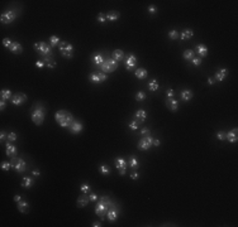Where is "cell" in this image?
<instances>
[{
  "label": "cell",
  "instance_id": "4316f807",
  "mask_svg": "<svg viewBox=\"0 0 238 227\" xmlns=\"http://www.w3.org/2000/svg\"><path fill=\"white\" fill-rule=\"evenodd\" d=\"M147 75H148V72H147V70L146 68H137L136 71H134V76L137 77V78H139V79H144L147 77Z\"/></svg>",
  "mask_w": 238,
  "mask_h": 227
},
{
  "label": "cell",
  "instance_id": "d6986e66",
  "mask_svg": "<svg viewBox=\"0 0 238 227\" xmlns=\"http://www.w3.org/2000/svg\"><path fill=\"white\" fill-rule=\"evenodd\" d=\"M198 57H200V58H204L208 56V47L204 46V44H199V46H196L195 47V51H194Z\"/></svg>",
  "mask_w": 238,
  "mask_h": 227
},
{
  "label": "cell",
  "instance_id": "e575fe53",
  "mask_svg": "<svg viewBox=\"0 0 238 227\" xmlns=\"http://www.w3.org/2000/svg\"><path fill=\"white\" fill-rule=\"evenodd\" d=\"M158 87H160V85H158V82H157V79H156V78H152L151 81L148 82V90H150V91L155 92V91L158 90Z\"/></svg>",
  "mask_w": 238,
  "mask_h": 227
},
{
  "label": "cell",
  "instance_id": "d590c367",
  "mask_svg": "<svg viewBox=\"0 0 238 227\" xmlns=\"http://www.w3.org/2000/svg\"><path fill=\"white\" fill-rule=\"evenodd\" d=\"M60 43H61V39L57 35H51L49 37V46L51 47H57V46H60Z\"/></svg>",
  "mask_w": 238,
  "mask_h": 227
},
{
  "label": "cell",
  "instance_id": "7dc6e473",
  "mask_svg": "<svg viewBox=\"0 0 238 227\" xmlns=\"http://www.w3.org/2000/svg\"><path fill=\"white\" fill-rule=\"evenodd\" d=\"M141 135H142V136H148V135H151V130H150L148 128H142V129H141Z\"/></svg>",
  "mask_w": 238,
  "mask_h": 227
},
{
  "label": "cell",
  "instance_id": "9f6ffc18",
  "mask_svg": "<svg viewBox=\"0 0 238 227\" xmlns=\"http://www.w3.org/2000/svg\"><path fill=\"white\" fill-rule=\"evenodd\" d=\"M5 106H6V101H4V100H2V102H0V110H2V111H4V109H5Z\"/></svg>",
  "mask_w": 238,
  "mask_h": 227
},
{
  "label": "cell",
  "instance_id": "277c9868",
  "mask_svg": "<svg viewBox=\"0 0 238 227\" xmlns=\"http://www.w3.org/2000/svg\"><path fill=\"white\" fill-rule=\"evenodd\" d=\"M34 51L37 53H39L42 57H47V56H52V47L49 44H47L46 42H37L33 46Z\"/></svg>",
  "mask_w": 238,
  "mask_h": 227
},
{
  "label": "cell",
  "instance_id": "6f0895ef",
  "mask_svg": "<svg viewBox=\"0 0 238 227\" xmlns=\"http://www.w3.org/2000/svg\"><path fill=\"white\" fill-rule=\"evenodd\" d=\"M167 97H174V90L172 88H170V90H167Z\"/></svg>",
  "mask_w": 238,
  "mask_h": 227
},
{
  "label": "cell",
  "instance_id": "e0dca14e",
  "mask_svg": "<svg viewBox=\"0 0 238 227\" xmlns=\"http://www.w3.org/2000/svg\"><path fill=\"white\" fill-rule=\"evenodd\" d=\"M89 202H90L89 193H83L80 197L77 198V201H76V203H77V207H79V208H84L86 205H89Z\"/></svg>",
  "mask_w": 238,
  "mask_h": 227
},
{
  "label": "cell",
  "instance_id": "9a60e30c",
  "mask_svg": "<svg viewBox=\"0 0 238 227\" xmlns=\"http://www.w3.org/2000/svg\"><path fill=\"white\" fill-rule=\"evenodd\" d=\"M166 107L170 110V111H177V109H179V101L176 100V99H174V97H167V100H166Z\"/></svg>",
  "mask_w": 238,
  "mask_h": 227
},
{
  "label": "cell",
  "instance_id": "7a4b0ae2",
  "mask_svg": "<svg viewBox=\"0 0 238 227\" xmlns=\"http://www.w3.org/2000/svg\"><path fill=\"white\" fill-rule=\"evenodd\" d=\"M46 116V107L42 103H36L31 110V119L36 125H42Z\"/></svg>",
  "mask_w": 238,
  "mask_h": 227
},
{
  "label": "cell",
  "instance_id": "816d5d0a",
  "mask_svg": "<svg viewBox=\"0 0 238 227\" xmlns=\"http://www.w3.org/2000/svg\"><path fill=\"white\" fill-rule=\"evenodd\" d=\"M11 43H13V42L10 41L9 38H4V39H3V46H4V47H6V48H9Z\"/></svg>",
  "mask_w": 238,
  "mask_h": 227
},
{
  "label": "cell",
  "instance_id": "7bdbcfd3",
  "mask_svg": "<svg viewBox=\"0 0 238 227\" xmlns=\"http://www.w3.org/2000/svg\"><path fill=\"white\" fill-rule=\"evenodd\" d=\"M136 100L137 101H143V100H146V93H144L143 91H138L136 93Z\"/></svg>",
  "mask_w": 238,
  "mask_h": 227
},
{
  "label": "cell",
  "instance_id": "484cf974",
  "mask_svg": "<svg viewBox=\"0 0 238 227\" xmlns=\"http://www.w3.org/2000/svg\"><path fill=\"white\" fill-rule=\"evenodd\" d=\"M112 58L115 59L117 62L123 61V58H124V52H123L122 49H115V51L112 53Z\"/></svg>",
  "mask_w": 238,
  "mask_h": 227
},
{
  "label": "cell",
  "instance_id": "7402d4cb",
  "mask_svg": "<svg viewBox=\"0 0 238 227\" xmlns=\"http://www.w3.org/2000/svg\"><path fill=\"white\" fill-rule=\"evenodd\" d=\"M8 49H9L11 53H14V55H20V53H23V47H22V44L18 43V42H13Z\"/></svg>",
  "mask_w": 238,
  "mask_h": 227
},
{
  "label": "cell",
  "instance_id": "f907efd6",
  "mask_svg": "<svg viewBox=\"0 0 238 227\" xmlns=\"http://www.w3.org/2000/svg\"><path fill=\"white\" fill-rule=\"evenodd\" d=\"M147 10H148L150 14H156V13H157V6H155V5H150V6L147 8Z\"/></svg>",
  "mask_w": 238,
  "mask_h": 227
},
{
  "label": "cell",
  "instance_id": "f35d334b",
  "mask_svg": "<svg viewBox=\"0 0 238 227\" xmlns=\"http://www.w3.org/2000/svg\"><path fill=\"white\" fill-rule=\"evenodd\" d=\"M168 38H170V39H172V41H176V39L180 38V32H177L176 29L170 30V32H168Z\"/></svg>",
  "mask_w": 238,
  "mask_h": 227
},
{
  "label": "cell",
  "instance_id": "2e32d148",
  "mask_svg": "<svg viewBox=\"0 0 238 227\" xmlns=\"http://www.w3.org/2000/svg\"><path fill=\"white\" fill-rule=\"evenodd\" d=\"M137 64V57L134 55H129L127 58H125V68L128 71H132Z\"/></svg>",
  "mask_w": 238,
  "mask_h": 227
},
{
  "label": "cell",
  "instance_id": "60d3db41",
  "mask_svg": "<svg viewBox=\"0 0 238 227\" xmlns=\"http://www.w3.org/2000/svg\"><path fill=\"white\" fill-rule=\"evenodd\" d=\"M128 126H129V129H130V130L136 131V130H138V129H139V123L137 121V120H133V121H130V123L128 124Z\"/></svg>",
  "mask_w": 238,
  "mask_h": 227
},
{
  "label": "cell",
  "instance_id": "603a6c76",
  "mask_svg": "<svg viewBox=\"0 0 238 227\" xmlns=\"http://www.w3.org/2000/svg\"><path fill=\"white\" fill-rule=\"evenodd\" d=\"M180 95H181V100H182V101L188 102V101H190V100L193 99L194 93H193V91H191V90L185 88V90H182V91L180 92Z\"/></svg>",
  "mask_w": 238,
  "mask_h": 227
},
{
  "label": "cell",
  "instance_id": "30bf717a",
  "mask_svg": "<svg viewBox=\"0 0 238 227\" xmlns=\"http://www.w3.org/2000/svg\"><path fill=\"white\" fill-rule=\"evenodd\" d=\"M15 18H17L15 10H10V9L6 10V11H4L3 14H2V17H0L3 24H10V23H13V22L15 20Z\"/></svg>",
  "mask_w": 238,
  "mask_h": 227
},
{
  "label": "cell",
  "instance_id": "836d02e7",
  "mask_svg": "<svg viewBox=\"0 0 238 227\" xmlns=\"http://www.w3.org/2000/svg\"><path fill=\"white\" fill-rule=\"evenodd\" d=\"M182 57H184V59H186V61H191L195 57V52L193 49H186L182 53Z\"/></svg>",
  "mask_w": 238,
  "mask_h": 227
},
{
  "label": "cell",
  "instance_id": "91938a15",
  "mask_svg": "<svg viewBox=\"0 0 238 227\" xmlns=\"http://www.w3.org/2000/svg\"><path fill=\"white\" fill-rule=\"evenodd\" d=\"M32 174H33L34 177H39V176H41V172H39V170H33Z\"/></svg>",
  "mask_w": 238,
  "mask_h": 227
},
{
  "label": "cell",
  "instance_id": "3957f363",
  "mask_svg": "<svg viewBox=\"0 0 238 227\" xmlns=\"http://www.w3.org/2000/svg\"><path fill=\"white\" fill-rule=\"evenodd\" d=\"M55 120L57 121V124L61 126V128H69L72 121H74V116L70 111L67 110H58L56 114H55Z\"/></svg>",
  "mask_w": 238,
  "mask_h": 227
},
{
  "label": "cell",
  "instance_id": "d4e9b609",
  "mask_svg": "<svg viewBox=\"0 0 238 227\" xmlns=\"http://www.w3.org/2000/svg\"><path fill=\"white\" fill-rule=\"evenodd\" d=\"M5 152H6V155L8 156H14L15 154H17V148L14 145H13V143H9V141H6V149H5Z\"/></svg>",
  "mask_w": 238,
  "mask_h": 227
},
{
  "label": "cell",
  "instance_id": "681fc988",
  "mask_svg": "<svg viewBox=\"0 0 238 227\" xmlns=\"http://www.w3.org/2000/svg\"><path fill=\"white\" fill-rule=\"evenodd\" d=\"M89 198H90V202H96L99 197H98L96 193H92V192H91V193H89Z\"/></svg>",
  "mask_w": 238,
  "mask_h": 227
},
{
  "label": "cell",
  "instance_id": "8d00e7d4",
  "mask_svg": "<svg viewBox=\"0 0 238 227\" xmlns=\"http://www.w3.org/2000/svg\"><path fill=\"white\" fill-rule=\"evenodd\" d=\"M92 61H94V63H95L96 66H99V67L104 63V58H103L101 55H99V53H96V55L92 56Z\"/></svg>",
  "mask_w": 238,
  "mask_h": 227
},
{
  "label": "cell",
  "instance_id": "4fadbf2b",
  "mask_svg": "<svg viewBox=\"0 0 238 227\" xmlns=\"http://www.w3.org/2000/svg\"><path fill=\"white\" fill-rule=\"evenodd\" d=\"M25 101H27V96H25L23 92L14 93V95H13V97H11V103L15 105V106H20V105H23Z\"/></svg>",
  "mask_w": 238,
  "mask_h": 227
},
{
  "label": "cell",
  "instance_id": "6125c7cd",
  "mask_svg": "<svg viewBox=\"0 0 238 227\" xmlns=\"http://www.w3.org/2000/svg\"><path fill=\"white\" fill-rule=\"evenodd\" d=\"M92 226H94V227H100V226H101V223H100V222H98V221H95L94 223H92Z\"/></svg>",
  "mask_w": 238,
  "mask_h": 227
},
{
  "label": "cell",
  "instance_id": "9c48e42d",
  "mask_svg": "<svg viewBox=\"0 0 238 227\" xmlns=\"http://www.w3.org/2000/svg\"><path fill=\"white\" fill-rule=\"evenodd\" d=\"M114 164H115V168L119 170V174L125 176V172H127V168H128V160H125L123 158H115Z\"/></svg>",
  "mask_w": 238,
  "mask_h": 227
},
{
  "label": "cell",
  "instance_id": "b9f144b4",
  "mask_svg": "<svg viewBox=\"0 0 238 227\" xmlns=\"http://www.w3.org/2000/svg\"><path fill=\"white\" fill-rule=\"evenodd\" d=\"M96 20L100 24H104L105 22H107V14H104V13H99V15L96 17Z\"/></svg>",
  "mask_w": 238,
  "mask_h": 227
},
{
  "label": "cell",
  "instance_id": "ffe728a7",
  "mask_svg": "<svg viewBox=\"0 0 238 227\" xmlns=\"http://www.w3.org/2000/svg\"><path fill=\"white\" fill-rule=\"evenodd\" d=\"M226 140H228L229 143H237L238 141V129L234 128L232 131H228L226 134Z\"/></svg>",
  "mask_w": 238,
  "mask_h": 227
},
{
  "label": "cell",
  "instance_id": "11a10c76",
  "mask_svg": "<svg viewBox=\"0 0 238 227\" xmlns=\"http://www.w3.org/2000/svg\"><path fill=\"white\" fill-rule=\"evenodd\" d=\"M130 178H132V179H138V178H139V173H138V172L130 173Z\"/></svg>",
  "mask_w": 238,
  "mask_h": 227
},
{
  "label": "cell",
  "instance_id": "8992f818",
  "mask_svg": "<svg viewBox=\"0 0 238 227\" xmlns=\"http://www.w3.org/2000/svg\"><path fill=\"white\" fill-rule=\"evenodd\" d=\"M118 67V62L115 59H113L112 57L107 58V59H104V63L100 66V70L101 72L104 73H110V72H114Z\"/></svg>",
  "mask_w": 238,
  "mask_h": 227
},
{
  "label": "cell",
  "instance_id": "94428289",
  "mask_svg": "<svg viewBox=\"0 0 238 227\" xmlns=\"http://www.w3.org/2000/svg\"><path fill=\"white\" fill-rule=\"evenodd\" d=\"M208 83H209V85H214V78H210V77H209V78H208Z\"/></svg>",
  "mask_w": 238,
  "mask_h": 227
},
{
  "label": "cell",
  "instance_id": "f5cc1de1",
  "mask_svg": "<svg viewBox=\"0 0 238 227\" xmlns=\"http://www.w3.org/2000/svg\"><path fill=\"white\" fill-rule=\"evenodd\" d=\"M45 66H46V63H45L42 59L36 62V67H37V68H42V67H45Z\"/></svg>",
  "mask_w": 238,
  "mask_h": 227
},
{
  "label": "cell",
  "instance_id": "4dcf8cb0",
  "mask_svg": "<svg viewBox=\"0 0 238 227\" xmlns=\"http://www.w3.org/2000/svg\"><path fill=\"white\" fill-rule=\"evenodd\" d=\"M33 184H34V179L32 177H24L23 178V182H22L23 188H31Z\"/></svg>",
  "mask_w": 238,
  "mask_h": 227
},
{
  "label": "cell",
  "instance_id": "5b68a950",
  "mask_svg": "<svg viewBox=\"0 0 238 227\" xmlns=\"http://www.w3.org/2000/svg\"><path fill=\"white\" fill-rule=\"evenodd\" d=\"M10 164H11V168L18 173H24L27 170V163H25V160L23 158L13 156L10 160Z\"/></svg>",
  "mask_w": 238,
  "mask_h": 227
},
{
  "label": "cell",
  "instance_id": "ba28073f",
  "mask_svg": "<svg viewBox=\"0 0 238 227\" xmlns=\"http://www.w3.org/2000/svg\"><path fill=\"white\" fill-rule=\"evenodd\" d=\"M153 146V138L151 136V135H148V136H143L139 141H138V145H137V148L139 149V150H148L150 148H152Z\"/></svg>",
  "mask_w": 238,
  "mask_h": 227
},
{
  "label": "cell",
  "instance_id": "1f68e13d",
  "mask_svg": "<svg viewBox=\"0 0 238 227\" xmlns=\"http://www.w3.org/2000/svg\"><path fill=\"white\" fill-rule=\"evenodd\" d=\"M128 167L132 168V169H137L139 167V162L137 160L136 156H130L129 160H128Z\"/></svg>",
  "mask_w": 238,
  "mask_h": 227
},
{
  "label": "cell",
  "instance_id": "ee69618b",
  "mask_svg": "<svg viewBox=\"0 0 238 227\" xmlns=\"http://www.w3.org/2000/svg\"><path fill=\"white\" fill-rule=\"evenodd\" d=\"M80 191H81L83 193H90V191H91V187H90V184H87V183H84V184L80 187Z\"/></svg>",
  "mask_w": 238,
  "mask_h": 227
},
{
  "label": "cell",
  "instance_id": "bcb514c9",
  "mask_svg": "<svg viewBox=\"0 0 238 227\" xmlns=\"http://www.w3.org/2000/svg\"><path fill=\"white\" fill-rule=\"evenodd\" d=\"M0 167H2V169H3V170L8 172V170L11 168V164H10V162H2V164H0Z\"/></svg>",
  "mask_w": 238,
  "mask_h": 227
},
{
  "label": "cell",
  "instance_id": "6da1fadb",
  "mask_svg": "<svg viewBox=\"0 0 238 227\" xmlns=\"http://www.w3.org/2000/svg\"><path fill=\"white\" fill-rule=\"evenodd\" d=\"M112 203H113V201L108 196H101L99 198V202L95 205V213L101 220L105 218V215H107V212H108Z\"/></svg>",
  "mask_w": 238,
  "mask_h": 227
},
{
  "label": "cell",
  "instance_id": "44dd1931",
  "mask_svg": "<svg viewBox=\"0 0 238 227\" xmlns=\"http://www.w3.org/2000/svg\"><path fill=\"white\" fill-rule=\"evenodd\" d=\"M146 119H147V112L144 111L143 109H139V110L136 111V114H134V120H137L139 124L146 121Z\"/></svg>",
  "mask_w": 238,
  "mask_h": 227
},
{
  "label": "cell",
  "instance_id": "db71d44e",
  "mask_svg": "<svg viewBox=\"0 0 238 227\" xmlns=\"http://www.w3.org/2000/svg\"><path fill=\"white\" fill-rule=\"evenodd\" d=\"M6 138H8V134H6L5 131H2V132H0V140H2V143H3Z\"/></svg>",
  "mask_w": 238,
  "mask_h": 227
},
{
  "label": "cell",
  "instance_id": "680465c9",
  "mask_svg": "<svg viewBox=\"0 0 238 227\" xmlns=\"http://www.w3.org/2000/svg\"><path fill=\"white\" fill-rule=\"evenodd\" d=\"M161 145V141L157 140V139H153V146H160Z\"/></svg>",
  "mask_w": 238,
  "mask_h": 227
},
{
  "label": "cell",
  "instance_id": "7c38bea8",
  "mask_svg": "<svg viewBox=\"0 0 238 227\" xmlns=\"http://www.w3.org/2000/svg\"><path fill=\"white\" fill-rule=\"evenodd\" d=\"M89 79L91 82H94V83L104 82V81H107V73H104V72H94V73L90 75Z\"/></svg>",
  "mask_w": 238,
  "mask_h": 227
},
{
  "label": "cell",
  "instance_id": "ab89813d",
  "mask_svg": "<svg viewBox=\"0 0 238 227\" xmlns=\"http://www.w3.org/2000/svg\"><path fill=\"white\" fill-rule=\"evenodd\" d=\"M17 139H18V134H17V132H14V131H10L9 134H8L6 141H9V143H14Z\"/></svg>",
  "mask_w": 238,
  "mask_h": 227
},
{
  "label": "cell",
  "instance_id": "74e56055",
  "mask_svg": "<svg viewBox=\"0 0 238 227\" xmlns=\"http://www.w3.org/2000/svg\"><path fill=\"white\" fill-rule=\"evenodd\" d=\"M99 172L101 173L103 176H108V174H110V168H109L107 164H100Z\"/></svg>",
  "mask_w": 238,
  "mask_h": 227
},
{
  "label": "cell",
  "instance_id": "8fae6325",
  "mask_svg": "<svg viewBox=\"0 0 238 227\" xmlns=\"http://www.w3.org/2000/svg\"><path fill=\"white\" fill-rule=\"evenodd\" d=\"M107 218H108V221H110V222H115L117 220H118V217H119V212H118V207H117V205L113 202L112 205H110V207H109V209H108V212H107Z\"/></svg>",
  "mask_w": 238,
  "mask_h": 227
},
{
  "label": "cell",
  "instance_id": "d6a6232c",
  "mask_svg": "<svg viewBox=\"0 0 238 227\" xmlns=\"http://www.w3.org/2000/svg\"><path fill=\"white\" fill-rule=\"evenodd\" d=\"M0 97L4 101H8V100H11V91L10 90H2L0 91Z\"/></svg>",
  "mask_w": 238,
  "mask_h": 227
},
{
  "label": "cell",
  "instance_id": "be15d7a7",
  "mask_svg": "<svg viewBox=\"0 0 238 227\" xmlns=\"http://www.w3.org/2000/svg\"><path fill=\"white\" fill-rule=\"evenodd\" d=\"M20 199H22V198H20V196H15V197H14V201H15L17 203L20 201Z\"/></svg>",
  "mask_w": 238,
  "mask_h": 227
},
{
  "label": "cell",
  "instance_id": "83f0119b",
  "mask_svg": "<svg viewBox=\"0 0 238 227\" xmlns=\"http://www.w3.org/2000/svg\"><path fill=\"white\" fill-rule=\"evenodd\" d=\"M193 35H194L193 29H184V30L180 33V38L182 39V41H188V39H190Z\"/></svg>",
  "mask_w": 238,
  "mask_h": 227
},
{
  "label": "cell",
  "instance_id": "c3c4849f",
  "mask_svg": "<svg viewBox=\"0 0 238 227\" xmlns=\"http://www.w3.org/2000/svg\"><path fill=\"white\" fill-rule=\"evenodd\" d=\"M226 131H218L217 132V139L218 140H226Z\"/></svg>",
  "mask_w": 238,
  "mask_h": 227
},
{
  "label": "cell",
  "instance_id": "cb8c5ba5",
  "mask_svg": "<svg viewBox=\"0 0 238 227\" xmlns=\"http://www.w3.org/2000/svg\"><path fill=\"white\" fill-rule=\"evenodd\" d=\"M17 207H18V211L20 213H25V212H28L29 209V205L27 201H23V199H20V201L17 203Z\"/></svg>",
  "mask_w": 238,
  "mask_h": 227
},
{
  "label": "cell",
  "instance_id": "f6af8a7d",
  "mask_svg": "<svg viewBox=\"0 0 238 227\" xmlns=\"http://www.w3.org/2000/svg\"><path fill=\"white\" fill-rule=\"evenodd\" d=\"M191 64L195 66V67H199V66L202 64V58L200 57H194L191 59Z\"/></svg>",
  "mask_w": 238,
  "mask_h": 227
},
{
  "label": "cell",
  "instance_id": "f546056e",
  "mask_svg": "<svg viewBox=\"0 0 238 227\" xmlns=\"http://www.w3.org/2000/svg\"><path fill=\"white\" fill-rule=\"evenodd\" d=\"M119 18H121V13H118V11H115V10L109 11L108 14H107V20H109V22H115V20H118Z\"/></svg>",
  "mask_w": 238,
  "mask_h": 227
},
{
  "label": "cell",
  "instance_id": "52a82bcc",
  "mask_svg": "<svg viewBox=\"0 0 238 227\" xmlns=\"http://www.w3.org/2000/svg\"><path fill=\"white\" fill-rule=\"evenodd\" d=\"M60 52H61V55L62 57L65 58H72L74 57V46L69 42H61L60 43Z\"/></svg>",
  "mask_w": 238,
  "mask_h": 227
},
{
  "label": "cell",
  "instance_id": "f1b7e54d",
  "mask_svg": "<svg viewBox=\"0 0 238 227\" xmlns=\"http://www.w3.org/2000/svg\"><path fill=\"white\" fill-rule=\"evenodd\" d=\"M45 63H46V66L48 68H55L56 67V61L52 58V56H47V57H43V59H42Z\"/></svg>",
  "mask_w": 238,
  "mask_h": 227
},
{
  "label": "cell",
  "instance_id": "ac0fdd59",
  "mask_svg": "<svg viewBox=\"0 0 238 227\" xmlns=\"http://www.w3.org/2000/svg\"><path fill=\"white\" fill-rule=\"evenodd\" d=\"M227 75H228V70L227 68H219V70H217V72L214 75V81L222 82L223 79L227 77Z\"/></svg>",
  "mask_w": 238,
  "mask_h": 227
},
{
  "label": "cell",
  "instance_id": "5bb4252c",
  "mask_svg": "<svg viewBox=\"0 0 238 227\" xmlns=\"http://www.w3.org/2000/svg\"><path fill=\"white\" fill-rule=\"evenodd\" d=\"M83 129H84V125H83V123L81 121H79V120H74L72 121V124L69 126V130H70V132L71 134H80V132L83 131Z\"/></svg>",
  "mask_w": 238,
  "mask_h": 227
}]
</instances>
